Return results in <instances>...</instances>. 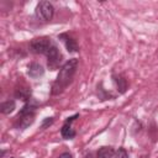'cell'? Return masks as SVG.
Returning <instances> with one entry per match:
<instances>
[{"label":"cell","mask_w":158,"mask_h":158,"mask_svg":"<svg viewBox=\"0 0 158 158\" xmlns=\"http://www.w3.org/2000/svg\"><path fill=\"white\" fill-rule=\"evenodd\" d=\"M77 67H78V59H75V58L67 60L60 67L58 77L52 85V94H54V95L60 94L70 84V81L77 72Z\"/></svg>","instance_id":"obj_1"},{"label":"cell","mask_w":158,"mask_h":158,"mask_svg":"<svg viewBox=\"0 0 158 158\" xmlns=\"http://www.w3.org/2000/svg\"><path fill=\"white\" fill-rule=\"evenodd\" d=\"M35 112H36V106L32 104H26L22 110L19 112L17 116V126L21 130L27 128L31 126L35 121Z\"/></svg>","instance_id":"obj_2"},{"label":"cell","mask_w":158,"mask_h":158,"mask_svg":"<svg viewBox=\"0 0 158 158\" xmlns=\"http://www.w3.org/2000/svg\"><path fill=\"white\" fill-rule=\"evenodd\" d=\"M54 14V7L48 1H41L36 6V16L42 21H49L52 20Z\"/></svg>","instance_id":"obj_3"},{"label":"cell","mask_w":158,"mask_h":158,"mask_svg":"<svg viewBox=\"0 0 158 158\" xmlns=\"http://www.w3.org/2000/svg\"><path fill=\"white\" fill-rule=\"evenodd\" d=\"M52 43L51 40L48 37H40V38H35L32 40V42L30 43V48L33 53H41V54H46V52L51 48Z\"/></svg>","instance_id":"obj_4"},{"label":"cell","mask_w":158,"mask_h":158,"mask_svg":"<svg viewBox=\"0 0 158 158\" xmlns=\"http://www.w3.org/2000/svg\"><path fill=\"white\" fill-rule=\"evenodd\" d=\"M46 56L48 58V67L51 69H56L59 63H60V58H62V54L59 52V49L56 47V46H51V48L46 52Z\"/></svg>","instance_id":"obj_5"},{"label":"cell","mask_w":158,"mask_h":158,"mask_svg":"<svg viewBox=\"0 0 158 158\" xmlns=\"http://www.w3.org/2000/svg\"><path fill=\"white\" fill-rule=\"evenodd\" d=\"M43 73H44V69H43V67L41 64H38V63H31L28 65V75L31 78L37 79V78L42 77Z\"/></svg>","instance_id":"obj_6"},{"label":"cell","mask_w":158,"mask_h":158,"mask_svg":"<svg viewBox=\"0 0 158 158\" xmlns=\"http://www.w3.org/2000/svg\"><path fill=\"white\" fill-rule=\"evenodd\" d=\"M60 38H64L63 41H64V44H65L68 52H77V51L79 49L78 43H77V41H75L74 38H72V37H69V36H67V35H62Z\"/></svg>","instance_id":"obj_7"},{"label":"cell","mask_w":158,"mask_h":158,"mask_svg":"<svg viewBox=\"0 0 158 158\" xmlns=\"http://www.w3.org/2000/svg\"><path fill=\"white\" fill-rule=\"evenodd\" d=\"M60 135H62V137L65 138V139H70V138L75 137V131H74L73 127L70 126V122H67V121H65V123L63 125V127H62V130H60Z\"/></svg>","instance_id":"obj_8"},{"label":"cell","mask_w":158,"mask_h":158,"mask_svg":"<svg viewBox=\"0 0 158 158\" xmlns=\"http://www.w3.org/2000/svg\"><path fill=\"white\" fill-rule=\"evenodd\" d=\"M115 154V151L112 147L110 146H104L101 147L98 153H96V158H112V156Z\"/></svg>","instance_id":"obj_9"},{"label":"cell","mask_w":158,"mask_h":158,"mask_svg":"<svg viewBox=\"0 0 158 158\" xmlns=\"http://www.w3.org/2000/svg\"><path fill=\"white\" fill-rule=\"evenodd\" d=\"M114 81H115V84L117 86L118 93L122 94V93L126 91V89H127V81H126V79H123L121 75H114Z\"/></svg>","instance_id":"obj_10"},{"label":"cell","mask_w":158,"mask_h":158,"mask_svg":"<svg viewBox=\"0 0 158 158\" xmlns=\"http://www.w3.org/2000/svg\"><path fill=\"white\" fill-rule=\"evenodd\" d=\"M15 109V101L14 100H7V101H4L1 105H0V111L5 115L12 112Z\"/></svg>","instance_id":"obj_11"},{"label":"cell","mask_w":158,"mask_h":158,"mask_svg":"<svg viewBox=\"0 0 158 158\" xmlns=\"http://www.w3.org/2000/svg\"><path fill=\"white\" fill-rule=\"evenodd\" d=\"M15 95H16L17 98H20L21 100H30L31 90H30L28 88H19V89H16Z\"/></svg>","instance_id":"obj_12"},{"label":"cell","mask_w":158,"mask_h":158,"mask_svg":"<svg viewBox=\"0 0 158 158\" xmlns=\"http://www.w3.org/2000/svg\"><path fill=\"white\" fill-rule=\"evenodd\" d=\"M115 158H130V157H128V153L125 148H118L115 152Z\"/></svg>","instance_id":"obj_13"},{"label":"cell","mask_w":158,"mask_h":158,"mask_svg":"<svg viewBox=\"0 0 158 158\" xmlns=\"http://www.w3.org/2000/svg\"><path fill=\"white\" fill-rule=\"evenodd\" d=\"M52 123H53V117H47V118L42 122V126H41V127H42V128H46L47 126H49V125H52Z\"/></svg>","instance_id":"obj_14"},{"label":"cell","mask_w":158,"mask_h":158,"mask_svg":"<svg viewBox=\"0 0 158 158\" xmlns=\"http://www.w3.org/2000/svg\"><path fill=\"white\" fill-rule=\"evenodd\" d=\"M58 158H73V154L69 153V152H64V153H62Z\"/></svg>","instance_id":"obj_15"}]
</instances>
